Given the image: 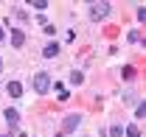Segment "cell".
<instances>
[{"mask_svg": "<svg viewBox=\"0 0 146 137\" xmlns=\"http://www.w3.org/2000/svg\"><path fill=\"white\" fill-rule=\"evenodd\" d=\"M34 90L39 92V95H45V92L51 90V76H48L45 70H39V73L34 76Z\"/></svg>", "mask_w": 146, "mask_h": 137, "instance_id": "1", "label": "cell"}, {"mask_svg": "<svg viewBox=\"0 0 146 137\" xmlns=\"http://www.w3.org/2000/svg\"><path fill=\"white\" fill-rule=\"evenodd\" d=\"M107 14H110V3H107V0L93 3V6H90V20H104Z\"/></svg>", "mask_w": 146, "mask_h": 137, "instance_id": "2", "label": "cell"}, {"mask_svg": "<svg viewBox=\"0 0 146 137\" xmlns=\"http://www.w3.org/2000/svg\"><path fill=\"white\" fill-rule=\"evenodd\" d=\"M6 123H9V129H17V123H20V112L17 109H6Z\"/></svg>", "mask_w": 146, "mask_h": 137, "instance_id": "4", "label": "cell"}, {"mask_svg": "<svg viewBox=\"0 0 146 137\" xmlns=\"http://www.w3.org/2000/svg\"><path fill=\"white\" fill-rule=\"evenodd\" d=\"M56 53H59V45H56V42H48V45L42 48V56H45V59H54Z\"/></svg>", "mask_w": 146, "mask_h": 137, "instance_id": "5", "label": "cell"}, {"mask_svg": "<svg viewBox=\"0 0 146 137\" xmlns=\"http://www.w3.org/2000/svg\"><path fill=\"white\" fill-rule=\"evenodd\" d=\"M124 78L132 81V78H135V67H124Z\"/></svg>", "mask_w": 146, "mask_h": 137, "instance_id": "13", "label": "cell"}, {"mask_svg": "<svg viewBox=\"0 0 146 137\" xmlns=\"http://www.w3.org/2000/svg\"><path fill=\"white\" fill-rule=\"evenodd\" d=\"M3 137H6V134H3Z\"/></svg>", "mask_w": 146, "mask_h": 137, "instance_id": "17", "label": "cell"}, {"mask_svg": "<svg viewBox=\"0 0 146 137\" xmlns=\"http://www.w3.org/2000/svg\"><path fill=\"white\" fill-rule=\"evenodd\" d=\"M135 115H138V118H146V103H141V106H138V112H135Z\"/></svg>", "mask_w": 146, "mask_h": 137, "instance_id": "14", "label": "cell"}, {"mask_svg": "<svg viewBox=\"0 0 146 137\" xmlns=\"http://www.w3.org/2000/svg\"><path fill=\"white\" fill-rule=\"evenodd\" d=\"M82 81H84L82 73H70V84H82Z\"/></svg>", "mask_w": 146, "mask_h": 137, "instance_id": "11", "label": "cell"}, {"mask_svg": "<svg viewBox=\"0 0 146 137\" xmlns=\"http://www.w3.org/2000/svg\"><path fill=\"white\" fill-rule=\"evenodd\" d=\"M0 73H3V59H0Z\"/></svg>", "mask_w": 146, "mask_h": 137, "instance_id": "16", "label": "cell"}, {"mask_svg": "<svg viewBox=\"0 0 146 137\" xmlns=\"http://www.w3.org/2000/svg\"><path fill=\"white\" fill-rule=\"evenodd\" d=\"M6 90H9V95H11V98H20V95H23V84H20V81H9Z\"/></svg>", "mask_w": 146, "mask_h": 137, "instance_id": "6", "label": "cell"}, {"mask_svg": "<svg viewBox=\"0 0 146 137\" xmlns=\"http://www.w3.org/2000/svg\"><path fill=\"white\" fill-rule=\"evenodd\" d=\"M28 6H34L36 11H45V9H48V0H31Z\"/></svg>", "mask_w": 146, "mask_h": 137, "instance_id": "8", "label": "cell"}, {"mask_svg": "<svg viewBox=\"0 0 146 137\" xmlns=\"http://www.w3.org/2000/svg\"><path fill=\"white\" fill-rule=\"evenodd\" d=\"M56 92H59V101H68V90L62 84H56Z\"/></svg>", "mask_w": 146, "mask_h": 137, "instance_id": "10", "label": "cell"}, {"mask_svg": "<svg viewBox=\"0 0 146 137\" xmlns=\"http://www.w3.org/2000/svg\"><path fill=\"white\" fill-rule=\"evenodd\" d=\"M23 42H25V34L14 28V31H11V45H14V48H23Z\"/></svg>", "mask_w": 146, "mask_h": 137, "instance_id": "7", "label": "cell"}, {"mask_svg": "<svg viewBox=\"0 0 146 137\" xmlns=\"http://www.w3.org/2000/svg\"><path fill=\"white\" fill-rule=\"evenodd\" d=\"M110 137H124V129H121V126H112V129H110Z\"/></svg>", "mask_w": 146, "mask_h": 137, "instance_id": "12", "label": "cell"}, {"mask_svg": "<svg viewBox=\"0 0 146 137\" xmlns=\"http://www.w3.org/2000/svg\"><path fill=\"white\" fill-rule=\"evenodd\" d=\"M82 126V115H68L65 118V132H73V129H79Z\"/></svg>", "mask_w": 146, "mask_h": 137, "instance_id": "3", "label": "cell"}, {"mask_svg": "<svg viewBox=\"0 0 146 137\" xmlns=\"http://www.w3.org/2000/svg\"><path fill=\"white\" fill-rule=\"evenodd\" d=\"M3 39H6V31H3V28H0V42H3Z\"/></svg>", "mask_w": 146, "mask_h": 137, "instance_id": "15", "label": "cell"}, {"mask_svg": "<svg viewBox=\"0 0 146 137\" xmlns=\"http://www.w3.org/2000/svg\"><path fill=\"white\" fill-rule=\"evenodd\" d=\"M124 134H127V137H141V129H138V126H127Z\"/></svg>", "mask_w": 146, "mask_h": 137, "instance_id": "9", "label": "cell"}]
</instances>
